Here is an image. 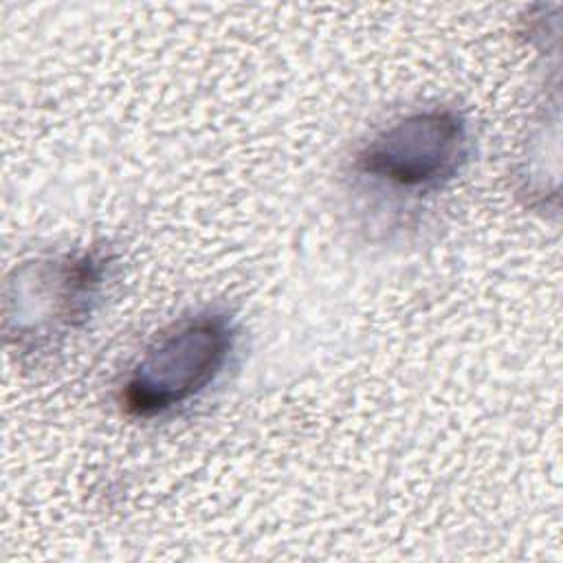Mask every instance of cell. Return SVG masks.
<instances>
[{
    "mask_svg": "<svg viewBox=\"0 0 563 563\" xmlns=\"http://www.w3.org/2000/svg\"><path fill=\"white\" fill-rule=\"evenodd\" d=\"M235 347V325L224 312H200L161 334L130 369L121 405L152 420L200 396L224 372Z\"/></svg>",
    "mask_w": 563,
    "mask_h": 563,
    "instance_id": "6da1fadb",
    "label": "cell"
},
{
    "mask_svg": "<svg viewBox=\"0 0 563 563\" xmlns=\"http://www.w3.org/2000/svg\"><path fill=\"white\" fill-rule=\"evenodd\" d=\"M468 156L466 119L453 108H429L378 130L356 152L354 172L396 194H431L455 180Z\"/></svg>",
    "mask_w": 563,
    "mask_h": 563,
    "instance_id": "7a4b0ae2",
    "label": "cell"
},
{
    "mask_svg": "<svg viewBox=\"0 0 563 563\" xmlns=\"http://www.w3.org/2000/svg\"><path fill=\"white\" fill-rule=\"evenodd\" d=\"M110 260L103 251H81L75 255H57L35 262L18 273L15 314L7 321L15 323V343L35 347L64 339L90 317Z\"/></svg>",
    "mask_w": 563,
    "mask_h": 563,
    "instance_id": "3957f363",
    "label": "cell"
}]
</instances>
